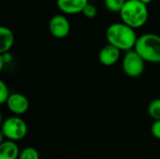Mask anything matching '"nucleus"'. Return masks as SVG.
<instances>
[{
	"instance_id": "f257e3e1",
	"label": "nucleus",
	"mask_w": 160,
	"mask_h": 159,
	"mask_svg": "<svg viewBox=\"0 0 160 159\" xmlns=\"http://www.w3.org/2000/svg\"><path fill=\"white\" fill-rule=\"evenodd\" d=\"M106 37L109 44L126 52L133 50L138 39L135 29L124 22L111 24L106 31Z\"/></svg>"
},
{
	"instance_id": "f03ea898",
	"label": "nucleus",
	"mask_w": 160,
	"mask_h": 159,
	"mask_svg": "<svg viewBox=\"0 0 160 159\" xmlns=\"http://www.w3.org/2000/svg\"><path fill=\"white\" fill-rule=\"evenodd\" d=\"M147 5L140 0H127L120 11L122 22L133 29L145 24L148 19Z\"/></svg>"
},
{
	"instance_id": "7ed1b4c3",
	"label": "nucleus",
	"mask_w": 160,
	"mask_h": 159,
	"mask_svg": "<svg viewBox=\"0 0 160 159\" xmlns=\"http://www.w3.org/2000/svg\"><path fill=\"white\" fill-rule=\"evenodd\" d=\"M134 50L149 63H160V36L148 33L138 37Z\"/></svg>"
},
{
	"instance_id": "20e7f679",
	"label": "nucleus",
	"mask_w": 160,
	"mask_h": 159,
	"mask_svg": "<svg viewBox=\"0 0 160 159\" xmlns=\"http://www.w3.org/2000/svg\"><path fill=\"white\" fill-rule=\"evenodd\" d=\"M2 135L11 142L22 140L27 134V125L19 116H11L2 123Z\"/></svg>"
},
{
	"instance_id": "39448f33",
	"label": "nucleus",
	"mask_w": 160,
	"mask_h": 159,
	"mask_svg": "<svg viewBox=\"0 0 160 159\" xmlns=\"http://www.w3.org/2000/svg\"><path fill=\"white\" fill-rule=\"evenodd\" d=\"M122 66L127 76L130 78H137L143 73L145 61L135 50H131L126 52Z\"/></svg>"
},
{
	"instance_id": "423d86ee",
	"label": "nucleus",
	"mask_w": 160,
	"mask_h": 159,
	"mask_svg": "<svg viewBox=\"0 0 160 159\" xmlns=\"http://www.w3.org/2000/svg\"><path fill=\"white\" fill-rule=\"evenodd\" d=\"M49 30L52 37L56 38H64L68 37L70 32L69 21L64 15H54L49 22Z\"/></svg>"
},
{
	"instance_id": "0eeeda50",
	"label": "nucleus",
	"mask_w": 160,
	"mask_h": 159,
	"mask_svg": "<svg viewBox=\"0 0 160 159\" xmlns=\"http://www.w3.org/2000/svg\"><path fill=\"white\" fill-rule=\"evenodd\" d=\"M6 104L8 109L15 115H22L29 109V101L27 97L20 93L11 94Z\"/></svg>"
},
{
	"instance_id": "6e6552de",
	"label": "nucleus",
	"mask_w": 160,
	"mask_h": 159,
	"mask_svg": "<svg viewBox=\"0 0 160 159\" xmlns=\"http://www.w3.org/2000/svg\"><path fill=\"white\" fill-rule=\"evenodd\" d=\"M120 54L121 51L119 49L111 44H108L100 50L98 53V59L103 66L111 67L118 62Z\"/></svg>"
},
{
	"instance_id": "1a4fd4ad",
	"label": "nucleus",
	"mask_w": 160,
	"mask_h": 159,
	"mask_svg": "<svg viewBox=\"0 0 160 159\" xmlns=\"http://www.w3.org/2000/svg\"><path fill=\"white\" fill-rule=\"evenodd\" d=\"M88 0H56L57 7L66 14H78L82 12Z\"/></svg>"
},
{
	"instance_id": "9d476101",
	"label": "nucleus",
	"mask_w": 160,
	"mask_h": 159,
	"mask_svg": "<svg viewBox=\"0 0 160 159\" xmlns=\"http://www.w3.org/2000/svg\"><path fill=\"white\" fill-rule=\"evenodd\" d=\"M20 152L15 142L7 140L0 145V159H19Z\"/></svg>"
},
{
	"instance_id": "9b49d317",
	"label": "nucleus",
	"mask_w": 160,
	"mask_h": 159,
	"mask_svg": "<svg viewBox=\"0 0 160 159\" xmlns=\"http://www.w3.org/2000/svg\"><path fill=\"white\" fill-rule=\"evenodd\" d=\"M14 43L12 31L6 26L0 27V53L8 52Z\"/></svg>"
},
{
	"instance_id": "f8f14e48",
	"label": "nucleus",
	"mask_w": 160,
	"mask_h": 159,
	"mask_svg": "<svg viewBox=\"0 0 160 159\" xmlns=\"http://www.w3.org/2000/svg\"><path fill=\"white\" fill-rule=\"evenodd\" d=\"M148 114L155 121L160 120V98H156L148 105Z\"/></svg>"
},
{
	"instance_id": "ddd939ff",
	"label": "nucleus",
	"mask_w": 160,
	"mask_h": 159,
	"mask_svg": "<svg viewBox=\"0 0 160 159\" xmlns=\"http://www.w3.org/2000/svg\"><path fill=\"white\" fill-rule=\"evenodd\" d=\"M19 159H39V154L34 147H26L20 152Z\"/></svg>"
},
{
	"instance_id": "4468645a",
	"label": "nucleus",
	"mask_w": 160,
	"mask_h": 159,
	"mask_svg": "<svg viewBox=\"0 0 160 159\" xmlns=\"http://www.w3.org/2000/svg\"><path fill=\"white\" fill-rule=\"evenodd\" d=\"M127 0H105L106 7L112 12H120Z\"/></svg>"
},
{
	"instance_id": "2eb2a0df",
	"label": "nucleus",
	"mask_w": 160,
	"mask_h": 159,
	"mask_svg": "<svg viewBox=\"0 0 160 159\" xmlns=\"http://www.w3.org/2000/svg\"><path fill=\"white\" fill-rule=\"evenodd\" d=\"M10 95L11 94H9V89L8 85L5 83L4 81H0V103L1 104L7 103Z\"/></svg>"
},
{
	"instance_id": "dca6fc26",
	"label": "nucleus",
	"mask_w": 160,
	"mask_h": 159,
	"mask_svg": "<svg viewBox=\"0 0 160 159\" xmlns=\"http://www.w3.org/2000/svg\"><path fill=\"white\" fill-rule=\"evenodd\" d=\"M82 13L84 14L85 17L91 19V18H94V17L97 16V14H98V8L96 7V6H94V5H92V4L88 3V4L86 5V7H84Z\"/></svg>"
},
{
	"instance_id": "f3484780",
	"label": "nucleus",
	"mask_w": 160,
	"mask_h": 159,
	"mask_svg": "<svg viewBox=\"0 0 160 159\" xmlns=\"http://www.w3.org/2000/svg\"><path fill=\"white\" fill-rule=\"evenodd\" d=\"M151 132H152V135L156 139L160 140V120L155 121L153 123L152 127H151Z\"/></svg>"
},
{
	"instance_id": "a211bd4d",
	"label": "nucleus",
	"mask_w": 160,
	"mask_h": 159,
	"mask_svg": "<svg viewBox=\"0 0 160 159\" xmlns=\"http://www.w3.org/2000/svg\"><path fill=\"white\" fill-rule=\"evenodd\" d=\"M140 1H142V3H144V4H146V5H147V4H149L150 2H152L153 0H140Z\"/></svg>"
}]
</instances>
